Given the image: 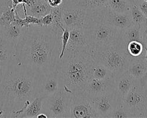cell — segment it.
<instances>
[{
	"mask_svg": "<svg viewBox=\"0 0 147 118\" xmlns=\"http://www.w3.org/2000/svg\"><path fill=\"white\" fill-rule=\"evenodd\" d=\"M61 34L51 26H29L17 49L18 63L37 77L56 72L61 47Z\"/></svg>",
	"mask_w": 147,
	"mask_h": 118,
	"instance_id": "cell-1",
	"label": "cell"
},
{
	"mask_svg": "<svg viewBox=\"0 0 147 118\" xmlns=\"http://www.w3.org/2000/svg\"><path fill=\"white\" fill-rule=\"evenodd\" d=\"M38 77L26 67L16 63L3 73L0 93L12 111L13 117L21 113L38 96Z\"/></svg>",
	"mask_w": 147,
	"mask_h": 118,
	"instance_id": "cell-2",
	"label": "cell"
},
{
	"mask_svg": "<svg viewBox=\"0 0 147 118\" xmlns=\"http://www.w3.org/2000/svg\"><path fill=\"white\" fill-rule=\"evenodd\" d=\"M93 62L89 52L65 51L57 69L62 87L72 94L84 91L92 77Z\"/></svg>",
	"mask_w": 147,
	"mask_h": 118,
	"instance_id": "cell-3",
	"label": "cell"
},
{
	"mask_svg": "<svg viewBox=\"0 0 147 118\" xmlns=\"http://www.w3.org/2000/svg\"><path fill=\"white\" fill-rule=\"evenodd\" d=\"M92 55L95 61L111 70L114 77L127 72L131 57L119 40L114 44L94 49Z\"/></svg>",
	"mask_w": 147,
	"mask_h": 118,
	"instance_id": "cell-4",
	"label": "cell"
},
{
	"mask_svg": "<svg viewBox=\"0 0 147 118\" xmlns=\"http://www.w3.org/2000/svg\"><path fill=\"white\" fill-rule=\"evenodd\" d=\"M84 36L92 51L94 49L114 44L119 41L122 30L92 20L83 28Z\"/></svg>",
	"mask_w": 147,
	"mask_h": 118,
	"instance_id": "cell-5",
	"label": "cell"
},
{
	"mask_svg": "<svg viewBox=\"0 0 147 118\" xmlns=\"http://www.w3.org/2000/svg\"><path fill=\"white\" fill-rule=\"evenodd\" d=\"M72 94L63 87L53 95L44 98L42 112L49 117L69 118Z\"/></svg>",
	"mask_w": 147,
	"mask_h": 118,
	"instance_id": "cell-6",
	"label": "cell"
},
{
	"mask_svg": "<svg viewBox=\"0 0 147 118\" xmlns=\"http://www.w3.org/2000/svg\"><path fill=\"white\" fill-rule=\"evenodd\" d=\"M121 106L128 111L134 118H145L147 110V93L145 87L138 80L126 94Z\"/></svg>",
	"mask_w": 147,
	"mask_h": 118,
	"instance_id": "cell-7",
	"label": "cell"
},
{
	"mask_svg": "<svg viewBox=\"0 0 147 118\" xmlns=\"http://www.w3.org/2000/svg\"><path fill=\"white\" fill-rule=\"evenodd\" d=\"M62 22L65 28L69 30L84 28L91 19L87 11L81 4L63 2L61 5Z\"/></svg>",
	"mask_w": 147,
	"mask_h": 118,
	"instance_id": "cell-8",
	"label": "cell"
},
{
	"mask_svg": "<svg viewBox=\"0 0 147 118\" xmlns=\"http://www.w3.org/2000/svg\"><path fill=\"white\" fill-rule=\"evenodd\" d=\"M69 118H98L92 99L84 91L72 94Z\"/></svg>",
	"mask_w": 147,
	"mask_h": 118,
	"instance_id": "cell-9",
	"label": "cell"
},
{
	"mask_svg": "<svg viewBox=\"0 0 147 118\" xmlns=\"http://www.w3.org/2000/svg\"><path fill=\"white\" fill-rule=\"evenodd\" d=\"M91 18L120 30H123L132 24L129 11L125 13H117L110 11L108 7L97 12Z\"/></svg>",
	"mask_w": 147,
	"mask_h": 118,
	"instance_id": "cell-10",
	"label": "cell"
},
{
	"mask_svg": "<svg viewBox=\"0 0 147 118\" xmlns=\"http://www.w3.org/2000/svg\"><path fill=\"white\" fill-rule=\"evenodd\" d=\"M94 106L98 118L107 116L121 106V100L115 90L92 99Z\"/></svg>",
	"mask_w": 147,
	"mask_h": 118,
	"instance_id": "cell-11",
	"label": "cell"
},
{
	"mask_svg": "<svg viewBox=\"0 0 147 118\" xmlns=\"http://www.w3.org/2000/svg\"><path fill=\"white\" fill-rule=\"evenodd\" d=\"M61 88L62 86L57 70L51 74L38 77V96L46 98L53 95Z\"/></svg>",
	"mask_w": 147,
	"mask_h": 118,
	"instance_id": "cell-12",
	"label": "cell"
},
{
	"mask_svg": "<svg viewBox=\"0 0 147 118\" xmlns=\"http://www.w3.org/2000/svg\"><path fill=\"white\" fill-rule=\"evenodd\" d=\"M115 90L114 77L108 79L92 77L88 82L84 91L89 97L93 99Z\"/></svg>",
	"mask_w": 147,
	"mask_h": 118,
	"instance_id": "cell-13",
	"label": "cell"
},
{
	"mask_svg": "<svg viewBox=\"0 0 147 118\" xmlns=\"http://www.w3.org/2000/svg\"><path fill=\"white\" fill-rule=\"evenodd\" d=\"M28 27L20 26L15 21L7 26L0 27V39L9 43L17 49L24 40Z\"/></svg>",
	"mask_w": 147,
	"mask_h": 118,
	"instance_id": "cell-14",
	"label": "cell"
},
{
	"mask_svg": "<svg viewBox=\"0 0 147 118\" xmlns=\"http://www.w3.org/2000/svg\"><path fill=\"white\" fill-rule=\"evenodd\" d=\"M18 63L17 49L9 43L0 39V72L3 73Z\"/></svg>",
	"mask_w": 147,
	"mask_h": 118,
	"instance_id": "cell-15",
	"label": "cell"
},
{
	"mask_svg": "<svg viewBox=\"0 0 147 118\" xmlns=\"http://www.w3.org/2000/svg\"><path fill=\"white\" fill-rule=\"evenodd\" d=\"M65 51L87 52L92 54V49L85 40L82 28L69 30V38Z\"/></svg>",
	"mask_w": 147,
	"mask_h": 118,
	"instance_id": "cell-16",
	"label": "cell"
},
{
	"mask_svg": "<svg viewBox=\"0 0 147 118\" xmlns=\"http://www.w3.org/2000/svg\"><path fill=\"white\" fill-rule=\"evenodd\" d=\"M114 79L115 91L122 103V100L126 94L136 84L138 80L134 79L127 72V71L119 76L114 77Z\"/></svg>",
	"mask_w": 147,
	"mask_h": 118,
	"instance_id": "cell-17",
	"label": "cell"
},
{
	"mask_svg": "<svg viewBox=\"0 0 147 118\" xmlns=\"http://www.w3.org/2000/svg\"><path fill=\"white\" fill-rule=\"evenodd\" d=\"M144 55L137 57H131L129 60L127 72L138 80H140L147 73V61Z\"/></svg>",
	"mask_w": 147,
	"mask_h": 118,
	"instance_id": "cell-18",
	"label": "cell"
},
{
	"mask_svg": "<svg viewBox=\"0 0 147 118\" xmlns=\"http://www.w3.org/2000/svg\"><path fill=\"white\" fill-rule=\"evenodd\" d=\"M141 28V27L139 25L132 24L127 28L122 30L119 39L120 41L125 47H127L128 43L132 41H137L142 43Z\"/></svg>",
	"mask_w": 147,
	"mask_h": 118,
	"instance_id": "cell-19",
	"label": "cell"
},
{
	"mask_svg": "<svg viewBox=\"0 0 147 118\" xmlns=\"http://www.w3.org/2000/svg\"><path fill=\"white\" fill-rule=\"evenodd\" d=\"M52 8L46 0H34L31 5L27 7L28 15L39 18L50 13Z\"/></svg>",
	"mask_w": 147,
	"mask_h": 118,
	"instance_id": "cell-20",
	"label": "cell"
},
{
	"mask_svg": "<svg viewBox=\"0 0 147 118\" xmlns=\"http://www.w3.org/2000/svg\"><path fill=\"white\" fill-rule=\"evenodd\" d=\"M44 100V98L40 96L35 97L31 103L21 113L18 118L36 117L39 113L42 112Z\"/></svg>",
	"mask_w": 147,
	"mask_h": 118,
	"instance_id": "cell-21",
	"label": "cell"
},
{
	"mask_svg": "<svg viewBox=\"0 0 147 118\" xmlns=\"http://www.w3.org/2000/svg\"><path fill=\"white\" fill-rule=\"evenodd\" d=\"M107 3L108 0H84L81 4L86 9L91 17L97 12L107 7Z\"/></svg>",
	"mask_w": 147,
	"mask_h": 118,
	"instance_id": "cell-22",
	"label": "cell"
},
{
	"mask_svg": "<svg viewBox=\"0 0 147 118\" xmlns=\"http://www.w3.org/2000/svg\"><path fill=\"white\" fill-rule=\"evenodd\" d=\"M92 76L98 79H108L114 77L111 70L102 64L95 61L94 58L92 66Z\"/></svg>",
	"mask_w": 147,
	"mask_h": 118,
	"instance_id": "cell-23",
	"label": "cell"
},
{
	"mask_svg": "<svg viewBox=\"0 0 147 118\" xmlns=\"http://www.w3.org/2000/svg\"><path fill=\"white\" fill-rule=\"evenodd\" d=\"M16 9L13 8L11 0L0 13V27L7 26L16 21Z\"/></svg>",
	"mask_w": 147,
	"mask_h": 118,
	"instance_id": "cell-24",
	"label": "cell"
},
{
	"mask_svg": "<svg viewBox=\"0 0 147 118\" xmlns=\"http://www.w3.org/2000/svg\"><path fill=\"white\" fill-rule=\"evenodd\" d=\"M131 4L127 0H108L107 7L113 12L117 13H125L129 12Z\"/></svg>",
	"mask_w": 147,
	"mask_h": 118,
	"instance_id": "cell-25",
	"label": "cell"
},
{
	"mask_svg": "<svg viewBox=\"0 0 147 118\" xmlns=\"http://www.w3.org/2000/svg\"><path fill=\"white\" fill-rule=\"evenodd\" d=\"M128 54L132 57H139L145 54V48L144 44L137 41H130L126 47Z\"/></svg>",
	"mask_w": 147,
	"mask_h": 118,
	"instance_id": "cell-26",
	"label": "cell"
},
{
	"mask_svg": "<svg viewBox=\"0 0 147 118\" xmlns=\"http://www.w3.org/2000/svg\"><path fill=\"white\" fill-rule=\"evenodd\" d=\"M129 14L132 24L139 25L141 27L144 26L146 17L144 16L136 4L131 5Z\"/></svg>",
	"mask_w": 147,
	"mask_h": 118,
	"instance_id": "cell-27",
	"label": "cell"
},
{
	"mask_svg": "<svg viewBox=\"0 0 147 118\" xmlns=\"http://www.w3.org/2000/svg\"><path fill=\"white\" fill-rule=\"evenodd\" d=\"M61 51H60V54H59V60L63 58L67 46L68 44V42L69 38V30L67 28H65L63 26H61Z\"/></svg>",
	"mask_w": 147,
	"mask_h": 118,
	"instance_id": "cell-28",
	"label": "cell"
},
{
	"mask_svg": "<svg viewBox=\"0 0 147 118\" xmlns=\"http://www.w3.org/2000/svg\"><path fill=\"white\" fill-rule=\"evenodd\" d=\"M13 117L12 111L5 99L0 93V118Z\"/></svg>",
	"mask_w": 147,
	"mask_h": 118,
	"instance_id": "cell-29",
	"label": "cell"
},
{
	"mask_svg": "<svg viewBox=\"0 0 147 118\" xmlns=\"http://www.w3.org/2000/svg\"><path fill=\"white\" fill-rule=\"evenodd\" d=\"M107 118H134L133 116L122 106L110 113Z\"/></svg>",
	"mask_w": 147,
	"mask_h": 118,
	"instance_id": "cell-30",
	"label": "cell"
},
{
	"mask_svg": "<svg viewBox=\"0 0 147 118\" xmlns=\"http://www.w3.org/2000/svg\"><path fill=\"white\" fill-rule=\"evenodd\" d=\"M41 26H50L53 23V16L50 13L40 18Z\"/></svg>",
	"mask_w": 147,
	"mask_h": 118,
	"instance_id": "cell-31",
	"label": "cell"
},
{
	"mask_svg": "<svg viewBox=\"0 0 147 118\" xmlns=\"http://www.w3.org/2000/svg\"><path fill=\"white\" fill-rule=\"evenodd\" d=\"M136 5L142 12L145 17L147 18V1L145 0H137Z\"/></svg>",
	"mask_w": 147,
	"mask_h": 118,
	"instance_id": "cell-32",
	"label": "cell"
},
{
	"mask_svg": "<svg viewBox=\"0 0 147 118\" xmlns=\"http://www.w3.org/2000/svg\"><path fill=\"white\" fill-rule=\"evenodd\" d=\"M141 33L144 46L147 48V26H143L141 27Z\"/></svg>",
	"mask_w": 147,
	"mask_h": 118,
	"instance_id": "cell-33",
	"label": "cell"
},
{
	"mask_svg": "<svg viewBox=\"0 0 147 118\" xmlns=\"http://www.w3.org/2000/svg\"><path fill=\"white\" fill-rule=\"evenodd\" d=\"M48 4L52 8H57L63 4V0H47Z\"/></svg>",
	"mask_w": 147,
	"mask_h": 118,
	"instance_id": "cell-34",
	"label": "cell"
},
{
	"mask_svg": "<svg viewBox=\"0 0 147 118\" xmlns=\"http://www.w3.org/2000/svg\"><path fill=\"white\" fill-rule=\"evenodd\" d=\"M11 0H0V13L5 8Z\"/></svg>",
	"mask_w": 147,
	"mask_h": 118,
	"instance_id": "cell-35",
	"label": "cell"
},
{
	"mask_svg": "<svg viewBox=\"0 0 147 118\" xmlns=\"http://www.w3.org/2000/svg\"><path fill=\"white\" fill-rule=\"evenodd\" d=\"M11 2H12V5H13V8L16 9L17 7L19 4L23 3V0H11Z\"/></svg>",
	"mask_w": 147,
	"mask_h": 118,
	"instance_id": "cell-36",
	"label": "cell"
},
{
	"mask_svg": "<svg viewBox=\"0 0 147 118\" xmlns=\"http://www.w3.org/2000/svg\"><path fill=\"white\" fill-rule=\"evenodd\" d=\"M84 0H63L64 2H71L76 4H81Z\"/></svg>",
	"mask_w": 147,
	"mask_h": 118,
	"instance_id": "cell-37",
	"label": "cell"
},
{
	"mask_svg": "<svg viewBox=\"0 0 147 118\" xmlns=\"http://www.w3.org/2000/svg\"><path fill=\"white\" fill-rule=\"evenodd\" d=\"M36 117L37 118H41V117H44V118H49V116L44 113V112H41L40 113H39L37 116H36Z\"/></svg>",
	"mask_w": 147,
	"mask_h": 118,
	"instance_id": "cell-38",
	"label": "cell"
},
{
	"mask_svg": "<svg viewBox=\"0 0 147 118\" xmlns=\"http://www.w3.org/2000/svg\"><path fill=\"white\" fill-rule=\"evenodd\" d=\"M127 1L131 4V5H134V4H136V1L137 0H127Z\"/></svg>",
	"mask_w": 147,
	"mask_h": 118,
	"instance_id": "cell-39",
	"label": "cell"
},
{
	"mask_svg": "<svg viewBox=\"0 0 147 118\" xmlns=\"http://www.w3.org/2000/svg\"><path fill=\"white\" fill-rule=\"evenodd\" d=\"M144 48H145V55H144V57H145V58L146 59V60L147 61V48H146V47H144ZM146 75H147V73H146Z\"/></svg>",
	"mask_w": 147,
	"mask_h": 118,
	"instance_id": "cell-40",
	"label": "cell"
},
{
	"mask_svg": "<svg viewBox=\"0 0 147 118\" xmlns=\"http://www.w3.org/2000/svg\"><path fill=\"white\" fill-rule=\"evenodd\" d=\"M144 87H145V90H146V93H147V81H146V83H145V86H144Z\"/></svg>",
	"mask_w": 147,
	"mask_h": 118,
	"instance_id": "cell-41",
	"label": "cell"
},
{
	"mask_svg": "<svg viewBox=\"0 0 147 118\" xmlns=\"http://www.w3.org/2000/svg\"><path fill=\"white\" fill-rule=\"evenodd\" d=\"M144 26H147V18H146V20H145V21Z\"/></svg>",
	"mask_w": 147,
	"mask_h": 118,
	"instance_id": "cell-42",
	"label": "cell"
},
{
	"mask_svg": "<svg viewBox=\"0 0 147 118\" xmlns=\"http://www.w3.org/2000/svg\"><path fill=\"white\" fill-rule=\"evenodd\" d=\"M2 75H3V73L1 72H0V81H1V77H2Z\"/></svg>",
	"mask_w": 147,
	"mask_h": 118,
	"instance_id": "cell-43",
	"label": "cell"
},
{
	"mask_svg": "<svg viewBox=\"0 0 147 118\" xmlns=\"http://www.w3.org/2000/svg\"><path fill=\"white\" fill-rule=\"evenodd\" d=\"M145 118H147V110H146V113H145Z\"/></svg>",
	"mask_w": 147,
	"mask_h": 118,
	"instance_id": "cell-44",
	"label": "cell"
},
{
	"mask_svg": "<svg viewBox=\"0 0 147 118\" xmlns=\"http://www.w3.org/2000/svg\"><path fill=\"white\" fill-rule=\"evenodd\" d=\"M145 1H147V0H145Z\"/></svg>",
	"mask_w": 147,
	"mask_h": 118,
	"instance_id": "cell-45",
	"label": "cell"
},
{
	"mask_svg": "<svg viewBox=\"0 0 147 118\" xmlns=\"http://www.w3.org/2000/svg\"><path fill=\"white\" fill-rule=\"evenodd\" d=\"M46 1H47V0H46Z\"/></svg>",
	"mask_w": 147,
	"mask_h": 118,
	"instance_id": "cell-46",
	"label": "cell"
}]
</instances>
